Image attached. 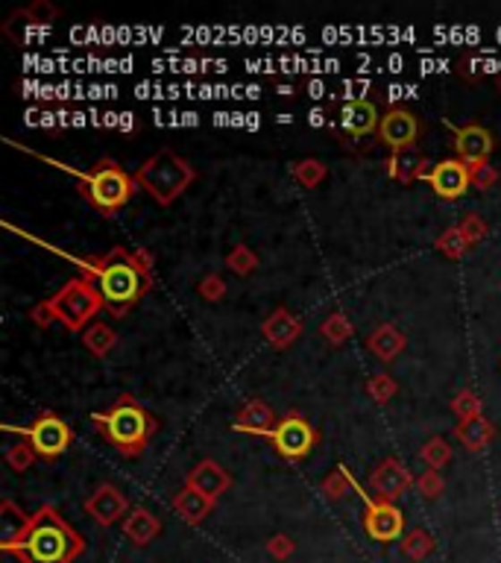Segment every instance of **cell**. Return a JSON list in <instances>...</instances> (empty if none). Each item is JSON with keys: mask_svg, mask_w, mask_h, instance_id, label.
Masks as SVG:
<instances>
[{"mask_svg": "<svg viewBox=\"0 0 501 563\" xmlns=\"http://www.w3.org/2000/svg\"><path fill=\"white\" fill-rule=\"evenodd\" d=\"M402 546H404V551H408L413 560H422L434 549L431 537L425 534V531H413V534H408V537L402 540Z\"/></svg>", "mask_w": 501, "mask_h": 563, "instance_id": "39", "label": "cell"}, {"mask_svg": "<svg viewBox=\"0 0 501 563\" xmlns=\"http://www.w3.org/2000/svg\"><path fill=\"white\" fill-rule=\"evenodd\" d=\"M59 18V9L47 4V0H36V4H30L24 9H15L13 15L6 18L4 24V36L13 38L15 45H27L33 33H41V30H47L53 21Z\"/></svg>", "mask_w": 501, "mask_h": 563, "instance_id": "10", "label": "cell"}, {"mask_svg": "<svg viewBox=\"0 0 501 563\" xmlns=\"http://www.w3.org/2000/svg\"><path fill=\"white\" fill-rule=\"evenodd\" d=\"M413 484H417V478H413V473L399 458H385L369 473V487L381 502H396Z\"/></svg>", "mask_w": 501, "mask_h": 563, "instance_id": "13", "label": "cell"}, {"mask_svg": "<svg viewBox=\"0 0 501 563\" xmlns=\"http://www.w3.org/2000/svg\"><path fill=\"white\" fill-rule=\"evenodd\" d=\"M36 458H38V455L33 452V446H30L27 440L13 443L6 449V464H9V470H13V473H27Z\"/></svg>", "mask_w": 501, "mask_h": 563, "instance_id": "34", "label": "cell"}, {"mask_svg": "<svg viewBox=\"0 0 501 563\" xmlns=\"http://www.w3.org/2000/svg\"><path fill=\"white\" fill-rule=\"evenodd\" d=\"M82 346L89 349L94 358H106L117 346V332H115L109 323H98V320H94L82 332Z\"/></svg>", "mask_w": 501, "mask_h": 563, "instance_id": "25", "label": "cell"}, {"mask_svg": "<svg viewBox=\"0 0 501 563\" xmlns=\"http://www.w3.org/2000/svg\"><path fill=\"white\" fill-rule=\"evenodd\" d=\"M457 226H461V232H463V238L472 243H481L487 235H489V229H487V223H484V218L481 215H466L461 223H457Z\"/></svg>", "mask_w": 501, "mask_h": 563, "instance_id": "38", "label": "cell"}, {"mask_svg": "<svg viewBox=\"0 0 501 563\" xmlns=\"http://www.w3.org/2000/svg\"><path fill=\"white\" fill-rule=\"evenodd\" d=\"M452 411H454V417L461 420V422H466V420H478V417H484V402H481V397H478L475 390L463 388V390L452 399Z\"/></svg>", "mask_w": 501, "mask_h": 563, "instance_id": "31", "label": "cell"}, {"mask_svg": "<svg viewBox=\"0 0 501 563\" xmlns=\"http://www.w3.org/2000/svg\"><path fill=\"white\" fill-rule=\"evenodd\" d=\"M349 484H352V490L361 496V502H364V531L367 534L372 540H378V543H393V540H399L404 531V516L399 508L393 502L372 499L352 473H349Z\"/></svg>", "mask_w": 501, "mask_h": 563, "instance_id": "9", "label": "cell"}, {"mask_svg": "<svg viewBox=\"0 0 501 563\" xmlns=\"http://www.w3.org/2000/svg\"><path fill=\"white\" fill-rule=\"evenodd\" d=\"M47 247V243H45ZM50 252H56L65 261L82 268V273L98 285V291L103 294L106 311L112 317H126L135 303H141V296L153 288L156 276H153V252L147 247L138 250H126V247H112L106 256L100 259H82V256H71V252L59 250V247H47Z\"/></svg>", "mask_w": 501, "mask_h": 563, "instance_id": "1", "label": "cell"}, {"mask_svg": "<svg viewBox=\"0 0 501 563\" xmlns=\"http://www.w3.org/2000/svg\"><path fill=\"white\" fill-rule=\"evenodd\" d=\"M446 130H452L454 135V153L457 158H461L463 165H478V162H489V156H493L496 150V138L493 132L487 130V126L481 124H463V126H457L452 121H446Z\"/></svg>", "mask_w": 501, "mask_h": 563, "instance_id": "11", "label": "cell"}, {"mask_svg": "<svg viewBox=\"0 0 501 563\" xmlns=\"http://www.w3.org/2000/svg\"><path fill=\"white\" fill-rule=\"evenodd\" d=\"M454 438L461 440L466 452H484L496 438V426L487 417L466 420V422H457L454 426Z\"/></svg>", "mask_w": 501, "mask_h": 563, "instance_id": "23", "label": "cell"}, {"mask_svg": "<svg viewBox=\"0 0 501 563\" xmlns=\"http://www.w3.org/2000/svg\"><path fill=\"white\" fill-rule=\"evenodd\" d=\"M197 294H200L206 303H220L223 296H226V282H223V276L208 273V276H202V279H200Z\"/></svg>", "mask_w": 501, "mask_h": 563, "instance_id": "37", "label": "cell"}, {"mask_svg": "<svg viewBox=\"0 0 501 563\" xmlns=\"http://www.w3.org/2000/svg\"><path fill=\"white\" fill-rule=\"evenodd\" d=\"M215 499H208L206 493L194 490V487H183L176 496H174V511L185 519L188 525H200L202 519L211 516V511H215Z\"/></svg>", "mask_w": 501, "mask_h": 563, "instance_id": "22", "label": "cell"}, {"mask_svg": "<svg viewBox=\"0 0 501 563\" xmlns=\"http://www.w3.org/2000/svg\"><path fill=\"white\" fill-rule=\"evenodd\" d=\"M261 335L267 337V344L276 349H291L296 344V337L302 335V320L282 305L261 323Z\"/></svg>", "mask_w": 501, "mask_h": 563, "instance_id": "17", "label": "cell"}, {"mask_svg": "<svg viewBox=\"0 0 501 563\" xmlns=\"http://www.w3.org/2000/svg\"><path fill=\"white\" fill-rule=\"evenodd\" d=\"M91 422L121 458H138V455H144V449L153 440V434L158 431V420L141 402H135L130 393H121L106 411L91 414Z\"/></svg>", "mask_w": 501, "mask_h": 563, "instance_id": "4", "label": "cell"}, {"mask_svg": "<svg viewBox=\"0 0 501 563\" xmlns=\"http://www.w3.org/2000/svg\"><path fill=\"white\" fill-rule=\"evenodd\" d=\"M267 440L273 443L279 458H284L287 464H300L314 452V446L319 443V434L300 411H287Z\"/></svg>", "mask_w": 501, "mask_h": 563, "instance_id": "8", "label": "cell"}, {"mask_svg": "<svg viewBox=\"0 0 501 563\" xmlns=\"http://www.w3.org/2000/svg\"><path fill=\"white\" fill-rule=\"evenodd\" d=\"M270 555L276 558V560H284V558H291L293 555V540L291 537H284V534H279V537H273L270 540Z\"/></svg>", "mask_w": 501, "mask_h": 563, "instance_id": "41", "label": "cell"}, {"mask_svg": "<svg viewBox=\"0 0 501 563\" xmlns=\"http://www.w3.org/2000/svg\"><path fill=\"white\" fill-rule=\"evenodd\" d=\"M276 426H279V417H276L267 402H264V399H250V402H243V408L238 411V417H234L232 431L255 434V438H270Z\"/></svg>", "mask_w": 501, "mask_h": 563, "instance_id": "15", "label": "cell"}, {"mask_svg": "<svg viewBox=\"0 0 501 563\" xmlns=\"http://www.w3.org/2000/svg\"><path fill=\"white\" fill-rule=\"evenodd\" d=\"M434 247H437V252H443L446 259H463L472 243L463 238L461 226H449V229H443L440 235H437Z\"/></svg>", "mask_w": 501, "mask_h": 563, "instance_id": "28", "label": "cell"}, {"mask_svg": "<svg viewBox=\"0 0 501 563\" xmlns=\"http://www.w3.org/2000/svg\"><path fill=\"white\" fill-rule=\"evenodd\" d=\"M291 174L302 188H317L328 176V167L319 158H300V162L291 165Z\"/></svg>", "mask_w": 501, "mask_h": 563, "instance_id": "30", "label": "cell"}, {"mask_svg": "<svg viewBox=\"0 0 501 563\" xmlns=\"http://www.w3.org/2000/svg\"><path fill=\"white\" fill-rule=\"evenodd\" d=\"M226 268H229L234 276H252L255 270H259V256H255L252 247H247V243H238V247H232V250H229Z\"/></svg>", "mask_w": 501, "mask_h": 563, "instance_id": "32", "label": "cell"}, {"mask_svg": "<svg viewBox=\"0 0 501 563\" xmlns=\"http://www.w3.org/2000/svg\"><path fill=\"white\" fill-rule=\"evenodd\" d=\"M381 124V115L376 109V103L369 100H352L344 103V109H340V126H344V132L352 138H364L369 132H376Z\"/></svg>", "mask_w": 501, "mask_h": 563, "instance_id": "18", "label": "cell"}, {"mask_svg": "<svg viewBox=\"0 0 501 563\" xmlns=\"http://www.w3.org/2000/svg\"><path fill=\"white\" fill-rule=\"evenodd\" d=\"M30 519L33 516H27L21 508L13 502V499H4L0 502V523H4V543H13V540H18L21 534L27 531L30 525Z\"/></svg>", "mask_w": 501, "mask_h": 563, "instance_id": "26", "label": "cell"}, {"mask_svg": "<svg viewBox=\"0 0 501 563\" xmlns=\"http://www.w3.org/2000/svg\"><path fill=\"white\" fill-rule=\"evenodd\" d=\"M82 549V537L53 505H41L24 534L13 543H4V551H13L21 563H73Z\"/></svg>", "mask_w": 501, "mask_h": 563, "instance_id": "2", "label": "cell"}, {"mask_svg": "<svg viewBox=\"0 0 501 563\" xmlns=\"http://www.w3.org/2000/svg\"><path fill=\"white\" fill-rule=\"evenodd\" d=\"M443 475L440 473H437V470H425L420 478H417V490L425 496V499H437V496H440L443 493Z\"/></svg>", "mask_w": 501, "mask_h": 563, "instance_id": "40", "label": "cell"}, {"mask_svg": "<svg viewBox=\"0 0 501 563\" xmlns=\"http://www.w3.org/2000/svg\"><path fill=\"white\" fill-rule=\"evenodd\" d=\"M425 183L431 185V191L440 200H461L466 191H469V165H463L461 158H440L429 176H425Z\"/></svg>", "mask_w": 501, "mask_h": 563, "instance_id": "14", "label": "cell"}, {"mask_svg": "<svg viewBox=\"0 0 501 563\" xmlns=\"http://www.w3.org/2000/svg\"><path fill=\"white\" fill-rule=\"evenodd\" d=\"M420 458H422L425 466H429V470L440 473L443 466L452 461V446H449V440H446V438H437V434H434V438L425 440V446L420 449Z\"/></svg>", "mask_w": 501, "mask_h": 563, "instance_id": "29", "label": "cell"}, {"mask_svg": "<svg viewBox=\"0 0 501 563\" xmlns=\"http://www.w3.org/2000/svg\"><path fill=\"white\" fill-rule=\"evenodd\" d=\"M85 514L98 519L100 525H115L126 514V496L115 484H100L85 499Z\"/></svg>", "mask_w": 501, "mask_h": 563, "instance_id": "16", "label": "cell"}, {"mask_svg": "<svg viewBox=\"0 0 501 563\" xmlns=\"http://www.w3.org/2000/svg\"><path fill=\"white\" fill-rule=\"evenodd\" d=\"M132 176L138 188L147 191L158 206H174L176 200L197 183L194 165L179 156L176 150H170V147L153 153Z\"/></svg>", "mask_w": 501, "mask_h": 563, "instance_id": "6", "label": "cell"}, {"mask_svg": "<svg viewBox=\"0 0 501 563\" xmlns=\"http://www.w3.org/2000/svg\"><path fill=\"white\" fill-rule=\"evenodd\" d=\"M429 165H431L429 158H425L417 147H411V150H399V153L387 156V176L396 179L402 185H411V183H417V179L429 176V171H431Z\"/></svg>", "mask_w": 501, "mask_h": 563, "instance_id": "21", "label": "cell"}, {"mask_svg": "<svg viewBox=\"0 0 501 563\" xmlns=\"http://www.w3.org/2000/svg\"><path fill=\"white\" fill-rule=\"evenodd\" d=\"M4 431L24 438L30 446H33V452L38 455L41 461L62 458V455H65L71 449V443H73V429L59 417V414H53V411L38 414V417L30 422V426H9V422H6Z\"/></svg>", "mask_w": 501, "mask_h": 563, "instance_id": "7", "label": "cell"}, {"mask_svg": "<svg viewBox=\"0 0 501 563\" xmlns=\"http://www.w3.org/2000/svg\"><path fill=\"white\" fill-rule=\"evenodd\" d=\"M496 86H498V91H501V73H498V77H496Z\"/></svg>", "mask_w": 501, "mask_h": 563, "instance_id": "44", "label": "cell"}, {"mask_svg": "<svg viewBox=\"0 0 501 563\" xmlns=\"http://www.w3.org/2000/svg\"><path fill=\"white\" fill-rule=\"evenodd\" d=\"M103 308L106 303L98 285L89 276H77V279L62 285L53 296L30 308V320L38 328H47L50 323H62L71 332H85Z\"/></svg>", "mask_w": 501, "mask_h": 563, "instance_id": "5", "label": "cell"}, {"mask_svg": "<svg viewBox=\"0 0 501 563\" xmlns=\"http://www.w3.org/2000/svg\"><path fill=\"white\" fill-rule=\"evenodd\" d=\"M308 124H311V126H323L326 124V112L323 109H314L311 115H308Z\"/></svg>", "mask_w": 501, "mask_h": 563, "instance_id": "42", "label": "cell"}, {"mask_svg": "<svg viewBox=\"0 0 501 563\" xmlns=\"http://www.w3.org/2000/svg\"><path fill=\"white\" fill-rule=\"evenodd\" d=\"M396 393H399V381L390 373H376L367 381V397L376 402V405H387Z\"/></svg>", "mask_w": 501, "mask_h": 563, "instance_id": "33", "label": "cell"}, {"mask_svg": "<svg viewBox=\"0 0 501 563\" xmlns=\"http://www.w3.org/2000/svg\"><path fill=\"white\" fill-rule=\"evenodd\" d=\"M229 484H232V475L223 470V466L217 461H200L194 470L188 473V487H194V490L200 493H206L208 499H215L217 502V496H223L229 490Z\"/></svg>", "mask_w": 501, "mask_h": 563, "instance_id": "20", "label": "cell"}, {"mask_svg": "<svg viewBox=\"0 0 501 563\" xmlns=\"http://www.w3.org/2000/svg\"><path fill=\"white\" fill-rule=\"evenodd\" d=\"M422 132V124L413 112L402 109V106H393L385 115H381V124H378V138L381 144L390 147V153H399V150H411V147H417V138Z\"/></svg>", "mask_w": 501, "mask_h": 563, "instance_id": "12", "label": "cell"}, {"mask_svg": "<svg viewBox=\"0 0 501 563\" xmlns=\"http://www.w3.org/2000/svg\"><path fill=\"white\" fill-rule=\"evenodd\" d=\"M404 349H408V337H404L402 328L393 326V323H381L367 335V353L372 358L385 361V364L396 361Z\"/></svg>", "mask_w": 501, "mask_h": 563, "instance_id": "19", "label": "cell"}, {"mask_svg": "<svg viewBox=\"0 0 501 563\" xmlns=\"http://www.w3.org/2000/svg\"><path fill=\"white\" fill-rule=\"evenodd\" d=\"M319 335H323L332 346H344L349 337L355 335V328H352L349 317L344 311H332L323 320V326H319Z\"/></svg>", "mask_w": 501, "mask_h": 563, "instance_id": "27", "label": "cell"}, {"mask_svg": "<svg viewBox=\"0 0 501 563\" xmlns=\"http://www.w3.org/2000/svg\"><path fill=\"white\" fill-rule=\"evenodd\" d=\"M24 153L41 158V162H47L50 167H56V171H62V174H71L73 179H77V188H80V194L85 197V203H89L103 218H115L117 211L130 203L132 194L138 191L135 176L126 174L123 167L117 165L115 158H109V156L100 158V162L94 165L91 171H77V167L59 162V158H47V156H41L36 150H27V147H24Z\"/></svg>", "mask_w": 501, "mask_h": 563, "instance_id": "3", "label": "cell"}, {"mask_svg": "<svg viewBox=\"0 0 501 563\" xmlns=\"http://www.w3.org/2000/svg\"><path fill=\"white\" fill-rule=\"evenodd\" d=\"M279 94H282V98H293V89L291 86H284V89L279 86Z\"/></svg>", "mask_w": 501, "mask_h": 563, "instance_id": "43", "label": "cell"}, {"mask_svg": "<svg viewBox=\"0 0 501 563\" xmlns=\"http://www.w3.org/2000/svg\"><path fill=\"white\" fill-rule=\"evenodd\" d=\"M501 174L496 171L489 162H478V165H469V183H472V188L478 191H489L498 185Z\"/></svg>", "mask_w": 501, "mask_h": 563, "instance_id": "35", "label": "cell"}, {"mask_svg": "<svg viewBox=\"0 0 501 563\" xmlns=\"http://www.w3.org/2000/svg\"><path fill=\"white\" fill-rule=\"evenodd\" d=\"M162 531V523L153 516V511H147V508H132L130 516L123 519V534L132 540L135 546H147L150 540Z\"/></svg>", "mask_w": 501, "mask_h": 563, "instance_id": "24", "label": "cell"}, {"mask_svg": "<svg viewBox=\"0 0 501 563\" xmlns=\"http://www.w3.org/2000/svg\"><path fill=\"white\" fill-rule=\"evenodd\" d=\"M349 490H352V484H349V470H346L344 464H337V470L323 482V493H326V499H332V502H337V499H344Z\"/></svg>", "mask_w": 501, "mask_h": 563, "instance_id": "36", "label": "cell"}]
</instances>
